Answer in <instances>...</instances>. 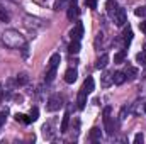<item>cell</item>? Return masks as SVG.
<instances>
[{"instance_id":"6da1fadb","label":"cell","mask_w":146,"mask_h":144,"mask_svg":"<svg viewBox=\"0 0 146 144\" xmlns=\"http://www.w3.org/2000/svg\"><path fill=\"white\" fill-rule=\"evenodd\" d=\"M2 42L10 49H21L26 46V37L15 29H7L2 34Z\"/></svg>"},{"instance_id":"7a4b0ae2","label":"cell","mask_w":146,"mask_h":144,"mask_svg":"<svg viewBox=\"0 0 146 144\" xmlns=\"http://www.w3.org/2000/svg\"><path fill=\"white\" fill-rule=\"evenodd\" d=\"M61 107H63V97H61L60 93H54V95H51V97L48 98L46 108H48L49 112H56V110H60Z\"/></svg>"},{"instance_id":"3957f363","label":"cell","mask_w":146,"mask_h":144,"mask_svg":"<svg viewBox=\"0 0 146 144\" xmlns=\"http://www.w3.org/2000/svg\"><path fill=\"white\" fill-rule=\"evenodd\" d=\"M112 20H114V24H115L117 27H122V26H126V22H127V15H126V10L119 7V9L115 10V14L112 15Z\"/></svg>"},{"instance_id":"277c9868","label":"cell","mask_w":146,"mask_h":144,"mask_svg":"<svg viewBox=\"0 0 146 144\" xmlns=\"http://www.w3.org/2000/svg\"><path fill=\"white\" fill-rule=\"evenodd\" d=\"M104 126H106L107 136H112V134H114V122H112V119H110V107L104 108Z\"/></svg>"},{"instance_id":"5b68a950","label":"cell","mask_w":146,"mask_h":144,"mask_svg":"<svg viewBox=\"0 0 146 144\" xmlns=\"http://www.w3.org/2000/svg\"><path fill=\"white\" fill-rule=\"evenodd\" d=\"M66 15H68V19H70V20L78 19V15H80V9H78V5H76V0H72V5L68 7Z\"/></svg>"},{"instance_id":"8992f818","label":"cell","mask_w":146,"mask_h":144,"mask_svg":"<svg viewBox=\"0 0 146 144\" xmlns=\"http://www.w3.org/2000/svg\"><path fill=\"white\" fill-rule=\"evenodd\" d=\"M82 36H83V26L78 22L72 31H70V37H72V41H80Z\"/></svg>"},{"instance_id":"52a82bcc","label":"cell","mask_w":146,"mask_h":144,"mask_svg":"<svg viewBox=\"0 0 146 144\" xmlns=\"http://www.w3.org/2000/svg\"><path fill=\"white\" fill-rule=\"evenodd\" d=\"M87 92L85 90H80V93H78V97H76V107L80 108H85V105H87Z\"/></svg>"},{"instance_id":"ba28073f","label":"cell","mask_w":146,"mask_h":144,"mask_svg":"<svg viewBox=\"0 0 146 144\" xmlns=\"http://www.w3.org/2000/svg\"><path fill=\"white\" fill-rule=\"evenodd\" d=\"M124 75H126L127 80H134V78L138 76V68H134L133 65H126V68H124Z\"/></svg>"},{"instance_id":"9c48e42d","label":"cell","mask_w":146,"mask_h":144,"mask_svg":"<svg viewBox=\"0 0 146 144\" xmlns=\"http://www.w3.org/2000/svg\"><path fill=\"white\" fill-rule=\"evenodd\" d=\"M76 78H78V71H76L75 68L66 70V73H65V81H66V83H75Z\"/></svg>"},{"instance_id":"30bf717a","label":"cell","mask_w":146,"mask_h":144,"mask_svg":"<svg viewBox=\"0 0 146 144\" xmlns=\"http://www.w3.org/2000/svg\"><path fill=\"white\" fill-rule=\"evenodd\" d=\"M82 90H85L87 93H92V92L95 90V81H94V78H92V76H88V78L83 81V87H82Z\"/></svg>"},{"instance_id":"8fae6325","label":"cell","mask_w":146,"mask_h":144,"mask_svg":"<svg viewBox=\"0 0 146 144\" xmlns=\"http://www.w3.org/2000/svg\"><path fill=\"white\" fill-rule=\"evenodd\" d=\"M107 65H109V54H106V53H104V54H102V56L97 59V63H95V68H97V70H104Z\"/></svg>"},{"instance_id":"7c38bea8","label":"cell","mask_w":146,"mask_h":144,"mask_svg":"<svg viewBox=\"0 0 146 144\" xmlns=\"http://www.w3.org/2000/svg\"><path fill=\"white\" fill-rule=\"evenodd\" d=\"M112 80H114V85H122L127 78H126L124 71H115L114 75H112Z\"/></svg>"},{"instance_id":"4fadbf2b","label":"cell","mask_w":146,"mask_h":144,"mask_svg":"<svg viewBox=\"0 0 146 144\" xmlns=\"http://www.w3.org/2000/svg\"><path fill=\"white\" fill-rule=\"evenodd\" d=\"M68 126H70V112H65L63 115V120H61V126H60V132H66L68 131Z\"/></svg>"},{"instance_id":"5bb4252c","label":"cell","mask_w":146,"mask_h":144,"mask_svg":"<svg viewBox=\"0 0 146 144\" xmlns=\"http://www.w3.org/2000/svg\"><path fill=\"white\" fill-rule=\"evenodd\" d=\"M100 137H102L100 129H99V127H92V129H90V141H92V143H99Z\"/></svg>"},{"instance_id":"9a60e30c","label":"cell","mask_w":146,"mask_h":144,"mask_svg":"<svg viewBox=\"0 0 146 144\" xmlns=\"http://www.w3.org/2000/svg\"><path fill=\"white\" fill-rule=\"evenodd\" d=\"M106 9H107V14L112 17V15L115 14V10L119 9V5H117V2H115V0H107V3H106Z\"/></svg>"},{"instance_id":"2e32d148","label":"cell","mask_w":146,"mask_h":144,"mask_svg":"<svg viewBox=\"0 0 146 144\" xmlns=\"http://www.w3.org/2000/svg\"><path fill=\"white\" fill-rule=\"evenodd\" d=\"M126 56H127V51H126V49H121L119 53H115V54H114V63H115V65H121V63H124Z\"/></svg>"},{"instance_id":"e0dca14e","label":"cell","mask_w":146,"mask_h":144,"mask_svg":"<svg viewBox=\"0 0 146 144\" xmlns=\"http://www.w3.org/2000/svg\"><path fill=\"white\" fill-rule=\"evenodd\" d=\"M60 61H61V56H60V53H54V54L49 58V66H48V68H56V70H58V66H60Z\"/></svg>"},{"instance_id":"ac0fdd59","label":"cell","mask_w":146,"mask_h":144,"mask_svg":"<svg viewBox=\"0 0 146 144\" xmlns=\"http://www.w3.org/2000/svg\"><path fill=\"white\" fill-rule=\"evenodd\" d=\"M122 39H124V42L126 44H129L131 41H133V29L127 26V27H124V31H122Z\"/></svg>"},{"instance_id":"d6986e66","label":"cell","mask_w":146,"mask_h":144,"mask_svg":"<svg viewBox=\"0 0 146 144\" xmlns=\"http://www.w3.org/2000/svg\"><path fill=\"white\" fill-rule=\"evenodd\" d=\"M15 120L17 122H22V124H31L33 122L31 115H26V114H15Z\"/></svg>"},{"instance_id":"ffe728a7","label":"cell","mask_w":146,"mask_h":144,"mask_svg":"<svg viewBox=\"0 0 146 144\" xmlns=\"http://www.w3.org/2000/svg\"><path fill=\"white\" fill-rule=\"evenodd\" d=\"M27 81H29L27 73H19V75H17V78H15V83H17V85H26Z\"/></svg>"},{"instance_id":"44dd1931","label":"cell","mask_w":146,"mask_h":144,"mask_svg":"<svg viewBox=\"0 0 146 144\" xmlns=\"http://www.w3.org/2000/svg\"><path fill=\"white\" fill-rule=\"evenodd\" d=\"M54 76H56V68H48V71H46V83H51L53 80H54Z\"/></svg>"},{"instance_id":"7402d4cb","label":"cell","mask_w":146,"mask_h":144,"mask_svg":"<svg viewBox=\"0 0 146 144\" xmlns=\"http://www.w3.org/2000/svg\"><path fill=\"white\" fill-rule=\"evenodd\" d=\"M110 83H114V80H112V73H104V76H102V85L104 87H109Z\"/></svg>"},{"instance_id":"603a6c76","label":"cell","mask_w":146,"mask_h":144,"mask_svg":"<svg viewBox=\"0 0 146 144\" xmlns=\"http://www.w3.org/2000/svg\"><path fill=\"white\" fill-rule=\"evenodd\" d=\"M68 51H70L72 54H76V53L80 51V41H72V44H70Z\"/></svg>"},{"instance_id":"cb8c5ba5","label":"cell","mask_w":146,"mask_h":144,"mask_svg":"<svg viewBox=\"0 0 146 144\" xmlns=\"http://www.w3.org/2000/svg\"><path fill=\"white\" fill-rule=\"evenodd\" d=\"M42 136H44L46 139H51V137H53V134H51V126H49V124H44V126H42Z\"/></svg>"},{"instance_id":"d4e9b609","label":"cell","mask_w":146,"mask_h":144,"mask_svg":"<svg viewBox=\"0 0 146 144\" xmlns=\"http://www.w3.org/2000/svg\"><path fill=\"white\" fill-rule=\"evenodd\" d=\"M136 61L141 65V66H146V53L143 51V53H138L136 54Z\"/></svg>"},{"instance_id":"484cf974","label":"cell","mask_w":146,"mask_h":144,"mask_svg":"<svg viewBox=\"0 0 146 144\" xmlns=\"http://www.w3.org/2000/svg\"><path fill=\"white\" fill-rule=\"evenodd\" d=\"M134 14H136L138 17H146V5L145 7H138V9L134 10Z\"/></svg>"},{"instance_id":"4316f807","label":"cell","mask_w":146,"mask_h":144,"mask_svg":"<svg viewBox=\"0 0 146 144\" xmlns=\"http://www.w3.org/2000/svg\"><path fill=\"white\" fill-rule=\"evenodd\" d=\"M37 115H39V108L33 107V108H31V119H33V122H34V120H37Z\"/></svg>"},{"instance_id":"83f0119b","label":"cell","mask_w":146,"mask_h":144,"mask_svg":"<svg viewBox=\"0 0 146 144\" xmlns=\"http://www.w3.org/2000/svg\"><path fill=\"white\" fill-rule=\"evenodd\" d=\"M143 141H145V136H143L141 132H138V134L134 136V143H136V144H139V143H143Z\"/></svg>"},{"instance_id":"f1b7e54d","label":"cell","mask_w":146,"mask_h":144,"mask_svg":"<svg viewBox=\"0 0 146 144\" xmlns=\"http://www.w3.org/2000/svg\"><path fill=\"white\" fill-rule=\"evenodd\" d=\"M85 5H88L90 9H95L97 7V0H85Z\"/></svg>"},{"instance_id":"f546056e","label":"cell","mask_w":146,"mask_h":144,"mask_svg":"<svg viewBox=\"0 0 146 144\" xmlns=\"http://www.w3.org/2000/svg\"><path fill=\"white\" fill-rule=\"evenodd\" d=\"M5 119H7V112H0V127L5 124Z\"/></svg>"},{"instance_id":"4dcf8cb0","label":"cell","mask_w":146,"mask_h":144,"mask_svg":"<svg viewBox=\"0 0 146 144\" xmlns=\"http://www.w3.org/2000/svg\"><path fill=\"white\" fill-rule=\"evenodd\" d=\"M126 112H127V107L121 108V114H119V119H121V120H124V119H126Z\"/></svg>"},{"instance_id":"1f68e13d","label":"cell","mask_w":146,"mask_h":144,"mask_svg":"<svg viewBox=\"0 0 146 144\" xmlns=\"http://www.w3.org/2000/svg\"><path fill=\"white\" fill-rule=\"evenodd\" d=\"M0 20H9V14H5V12H0Z\"/></svg>"},{"instance_id":"d6a6232c","label":"cell","mask_w":146,"mask_h":144,"mask_svg":"<svg viewBox=\"0 0 146 144\" xmlns=\"http://www.w3.org/2000/svg\"><path fill=\"white\" fill-rule=\"evenodd\" d=\"M139 29H141V31H143V32L146 34V20H143V22L139 24Z\"/></svg>"},{"instance_id":"836d02e7","label":"cell","mask_w":146,"mask_h":144,"mask_svg":"<svg viewBox=\"0 0 146 144\" xmlns=\"http://www.w3.org/2000/svg\"><path fill=\"white\" fill-rule=\"evenodd\" d=\"M3 92H5V90H3V87H2V85H0V98H2V97H3Z\"/></svg>"},{"instance_id":"e575fe53","label":"cell","mask_w":146,"mask_h":144,"mask_svg":"<svg viewBox=\"0 0 146 144\" xmlns=\"http://www.w3.org/2000/svg\"><path fill=\"white\" fill-rule=\"evenodd\" d=\"M143 110H145V114H146V102H145V105H143Z\"/></svg>"},{"instance_id":"d590c367","label":"cell","mask_w":146,"mask_h":144,"mask_svg":"<svg viewBox=\"0 0 146 144\" xmlns=\"http://www.w3.org/2000/svg\"><path fill=\"white\" fill-rule=\"evenodd\" d=\"M145 53H146V42H145Z\"/></svg>"}]
</instances>
